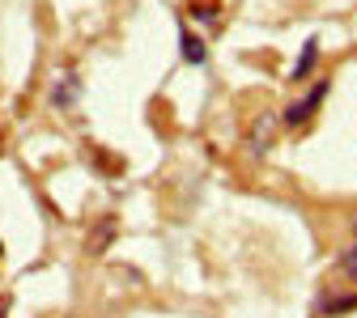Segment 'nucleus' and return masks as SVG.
I'll list each match as a JSON object with an SVG mask.
<instances>
[{"label": "nucleus", "instance_id": "obj_1", "mask_svg": "<svg viewBox=\"0 0 357 318\" xmlns=\"http://www.w3.org/2000/svg\"><path fill=\"white\" fill-rule=\"evenodd\" d=\"M328 89H332V81L324 77V81H319L315 89H310V94H306V98H298V102H289V106L281 111V123H285V127H306L310 119H315V115H319V106L328 102Z\"/></svg>", "mask_w": 357, "mask_h": 318}, {"label": "nucleus", "instance_id": "obj_2", "mask_svg": "<svg viewBox=\"0 0 357 318\" xmlns=\"http://www.w3.org/2000/svg\"><path fill=\"white\" fill-rule=\"evenodd\" d=\"M178 56H183L188 64H196V68H204V64H208V47H204V38H200V34H192L188 26H178Z\"/></svg>", "mask_w": 357, "mask_h": 318}, {"label": "nucleus", "instance_id": "obj_3", "mask_svg": "<svg viewBox=\"0 0 357 318\" xmlns=\"http://www.w3.org/2000/svg\"><path fill=\"white\" fill-rule=\"evenodd\" d=\"M77 94H81L77 72H60V77L52 81V106H56V111H68V106L77 102Z\"/></svg>", "mask_w": 357, "mask_h": 318}, {"label": "nucleus", "instance_id": "obj_4", "mask_svg": "<svg viewBox=\"0 0 357 318\" xmlns=\"http://www.w3.org/2000/svg\"><path fill=\"white\" fill-rule=\"evenodd\" d=\"M315 64H319V38H306V42H302V56H298V64H294V72H289V81H294V85L306 81L310 72H315Z\"/></svg>", "mask_w": 357, "mask_h": 318}, {"label": "nucleus", "instance_id": "obj_5", "mask_svg": "<svg viewBox=\"0 0 357 318\" xmlns=\"http://www.w3.org/2000/svg\"><path fill=\"white\" fill-rule=\"evenodd\" d=\"M336 276H344V280L357 285V216H353V238H349V246L336 259Z\"/></svg>", "mask_w": 357, "mask_h": 318}, {"label": "nucleus", "instance_id": "obj_6", "mask_svg": "<svg viewBox=\"0 0 357 318\" xmlns=\"http://www.w3.org/2000/svg\"><path fill=\"white\" fill-rule=\"evenodd\" d=\"M344 310H357V293H349V297H328V301L315 305V314H324V318H336V314H344Z\"/></svg>", "mask_w": 357, "mask_h": 318}, {"label": "nucleus", "instance_id": "obj_7", "mask_svg": "<svg viewBox=\"0 0 357 318\" xmlns=\"http://www.w3.org/2000/svg\"><path fill=\"white\" fill-rule=\"evenodd\" d=\"M192 17H200V22H217V9H221V0H192Z\"/></svg>", "mask_w": 357, "mask_h": 318}, {"label": "nucleus", "instance_id": "obj_8", "mask_svg": "<svg viewBox=\"0 0 357 318\" xmlns=\"http://www.w3.org/2000/svg\"><path fill=\"white\" fill-rule=\"evenodd\" d=\"M5 305H9V301H0V318H5Z\"/></svg>", "mask_w": 357, "mask_h": 318}]
</instances>
